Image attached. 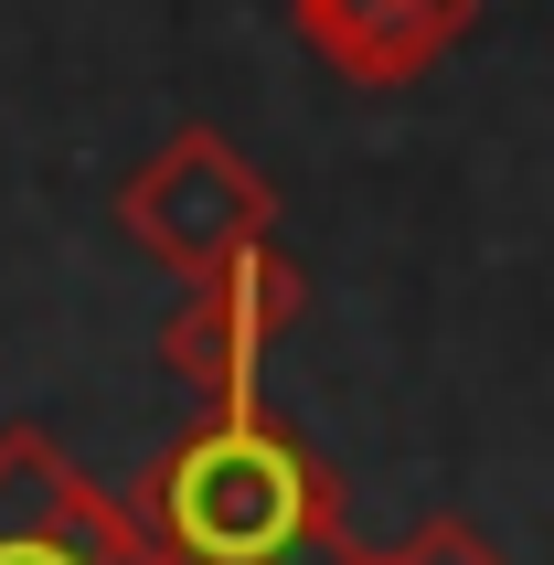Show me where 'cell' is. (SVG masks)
<instances>
[{"mask_svg": "<svg viewBox=\"0 0 554 565\" xmlns=\"http://www.w3.org/2000/svg\"><path fill=\"white\" fill-rule=\"evenodd\" d=\"M139 534L160 565H341V491L277 416L203 406L171 459L139 480Z\"/></svg>", "mask_w": 554, "mask_h": 565, "instance_id": "6da1fadb", "label": "cell"}, {"mask_svg": "<svg viewBox=\"0 0 554 565\" xmlns=\"http://www.w3.org/2000/svg\"><path fill=\"white\" fill-rule=\"evenodd\" d=\"M118 224H128V246H150L171 278H214V267H235L246 246L277 235V192L224 128H171L128 171Z\"/></svg>", "mask_w": 554, "mask_h": 565, "instance_id": "7a4b0ae2", "label": "cell"}, {"mask_svg": "<svg viewBox=\"0 0 554 565\" xmlns=\"http://www.w3.org/2000/svg\"><path fill=\"white\" fill-rule=\"evenodd\" d=\"M309 288L299 267L267 246H246L235 267H214V278H192V299L171 320H160V363L203 395V406H256V374H267V352L299 331Z\"/></svg>", "mask_w": 554, "mask_h": 565, "instance_id": "3957f363", "label": "cell"}, {"mask_svg": "<svg viewBox=\"0 0 554 565\" xmlns=\"http://www.w3.org/2000/svg\"><path fill=\"white\" fill-rule=\"evenodd\" d=\"M0 565H160V544L43 427H11L0 438Z\"/></svg>", "mask_w": 554, "mask_h": 565, "instance_id": "277c9868", "label": "cell"}, {"mask_svg": "<svg viewBox=\"0 0 554 565\" xmlns=\"http://www.w3.org/2000/svg\"><path fill=\"white\" fill-rule=\"evenodd\" d=\"M288 22L341 86H416L427 64L459 54L480 0H288Z\"/></svg>", "mask_w": 554, "mask_h": 565, "instance_id": "5b68a950", "label": "cell"}, {"mask_svg": "<svg viewBox=\"0 0 554 565\" xmlns=\"http://www.w3.org/2000/svg\"><path fill=\"white\" fill-rule=\"evenodd\" d=\"M395 565H501V544L480 534V523H459V512H427V523L405 534Z\"/></svg>", "mask_w": 554, "mask_h": 565, "instance_id": "8992f818", "label": "cell"}, {"mask_svg": "<svg viewBox=\"0 0 554 565\" xmlns=\"http://www.w3.org/2000/svg\"><path fill=\"white\" fill-rule=\"evenodd\" d=\"M341 565H395V555H341Z\"/></svg>", "mask_w": 554, "mask_h": 565, "instance_id": "52a82bcc", "label": "cell"}]
</instances>
